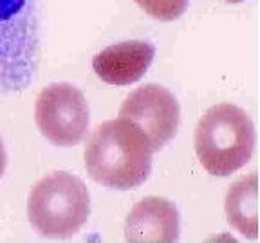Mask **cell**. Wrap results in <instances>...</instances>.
<instances>
[{"instance_id": "1", "label": "cell", "mask_w": 260, "mask_h": 243, "mask_svg": "<svg viewBox=\"0 0 260 243\" xmlns=\"http://www.w3.org/2000/svg\"><path fill=\"white\" fill-rule=\"evenodd\" d=\"M152 153L141 130L128 119L118 117L94 128L85 144V168L94 182L128 191L150 177Z\"/></svg>"}, {"instance_id": "2", "label": "cell", "mask_w": 260, "mask_h": 243, "mask_svg": "<svg viewBox=\"0 0 260 243\" xmlns=\"http://www.w3.org/2000/svg\"><path fill=\"white\" fill-rule=\"evenodd\" d=\"M255 126L248 112L230 103L211 106L195 130V153L210 175L230 177L249 162Z\"/></svg>"}, {"instance_id": "3", "label": "cell", "mask_w": 260, "mask_h": 243, "mask_svg": "<svg viewBox=\"0 0 260 243\" xmlns=\"http://www.w3.org/2000/svg\"><path fill=\"white\" fill-rule=\"evenodd\" d=\"M38 63V0H0V96L27 89Z\"/></svg>"}, {"instance_id": "4", "label": "cell", "mask_w": 260, "mask_h": 243, "mask_svg": "<svg viewBox=\"0 0 260 243\" xmlns=\"http://www.w3.org/2000/svg\"><path fill=\"white\" fill-rule=\"evenodd\" d=\"M90 215V194L80 177L56 171L32 186L27 216L32 229L44 238L69 239L85 225Z\"/></svg>"}, {"instance_id": "5", "label": "cell", "mask_w": 260, "mask_h": 243, "mask_svg": "<svg viewBox=\"0 0 260 243\" xmlns=\"http://www.w3.org/2000/svg\"><path fill=\"white\" fill-rule=\"evenodd\" d=\"M35 121L51 144L71 148L87 137L89 103L83 92L71 83H53L38 94Z\"/></svg>"}, {"instance_id": "6", "label": "cell", "mask_w": 260, "mask_h": 243, "mask_svg": "<svg viewBox=\"0 0 260 243\" xmlns=\"http://www.w3.org/2000/svg\"><path fill=\"white\" fill-rule=\"evenodd\" d=\"M119 117L134 123L146 135L152 151H159L177 134L181 108L170 90L148 83L126 97L119 108Z\"/></svg>"}, {"instance_id": "7", "label": "cell", "mask_w": 260, "mask_h": 243, "mask_svg": "<svg viewBox=\"0 0 260 243\" xmlns=\"http://www.w3.org/2000/svg\"><path fill=\"white\" fill-rule=\"evenodd\" d=\"M181 234L179 211L161 196H146L130 209L125 239L130 243H177Z\"/></svg>"}, {"instance_id": "8", "label": "cell", "mask_w": 260, "mask_h": 243, "mask_svg": "<svg viewBox=\"0 0 260 243\" xmlns=\"http://www.w3.org/2000/svg\"><path fill=\"white\" fill-rule=\"evenodd\" d=\"M154 56L155 47L150 42H121L98 53L92 60V69L109 85L125 87L145 76Z\"/></svg>"}, {"instance_id": "9", "label": "cell", "mask_w": 260, "mask_h": 243, "mask_svg": "<svg viewBox=\"0 0 260 243\" xmlns=\"http://www.w3.org/2000/svg\"><path fill=\"white\" fill-rule=\"evenodd\" d=\"M226 215L230 225L248 239H256V173L240 178L226 196Z\"/></svg>"}, {"instance_id": "10", "label": "cell", "mask_w": 260, "mask_h": 243, "mask_svg": "<svg viewBox=\"0 0 260 243\" xmlns=\"http://www.w3.org/2000/svg\"><path fill=\"white\" fill-rule=\"evenodd\" d=\"M136 4L159 22H174L184 15L190 0H134Z\"/></svg>"}, {"instance_id": "11", "label": "cell", "mask_w": 260, "mask_h": 243, "mask_svg": "<svg viewBox=\"0 0 260 243\" xmlns=\"http://www.w3.org/2000/svg\"><path fill=\"white\" fill-rule=\"evenodd\" d=\"M6 166H8V153H6L4 142H2V139H0V178L4 177Z\"/></svg>"}, {"instance_id": "12", "label": "cell", "mask_w": 260, "mask_h": 243, "mask_svg": "<svg viewBox=\"0 0 260 243\" xmlns=\"http://www.w3.org/2000/svg\"><path fill=\"white\" fill-rule=\"evenodd\" d=\"M224 2H230V4H239V2H244V0H224Z\"/></svg>"}]
</instances>
